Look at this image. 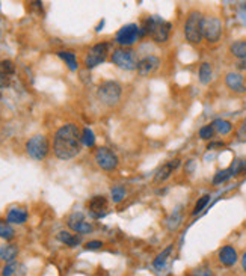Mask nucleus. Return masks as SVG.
I'll return each instance as SVG.
<instances>
[{
  "label": "nucleus",
  "instance_id": "f257e3e1",
  "mask_svg": "<svg viewBox=\"0 0 246 276\" xmlns=\"http://www.w3.org/2000/svg\"><path fill=\"white\" fill-rule=\"evenodd\" d=\"M82 150V134L76 124L62 125L53 139V153L61 160L74 159Z\"/></svg>",
  "mask_w": 246,
  "mask_h": 276
},
{
  "label": "nucleus",
  "instance_id": "f03ea898",
  "mask_svg": "<svg viewBox=\"0 0 246 276\" xmlns=\"http://www.w3.org/2000/svg\"><path fill=\"white\" fill-rule=\"evenodd\" d=\"M171 29H172V24L169 21H165L160 17H150L148 20H145L143 26L140 27V36L151 35L156 42L162 44L169 39Z\"/></svg>",
  "mask_w": 246,
  "mask_h": 276
},
{
  "label": "nucleus",
  "instance_id": "7ed1b4c3",
  "mask_svg": "<svg viewBox=\"0 0 246 276\" xmlns=\"http://www.w3.org/2000/svg\"><path fill=\"white\" fill-rule=\"evenodd\" d=\"M203 23L204 17L200 11H192L184 23V36L192 44H200L204 38L203 35Z\"/></svg>",
  "mask_w": 246,
  "mask_h": 276
},
{
  "label": "nucleus",
  "instance_id": "20e7f679",
  "mask_svg": "<svg viewBox=\"0 0 246 276\" xmlns=\"http://www.w3.org/2000/svg\"><path fill=\"white\" fill-rule=\"evenodd\" d=\"M97 97L105 106H115L120 103L123 97V88L118 82L115 80H106L103 82L99 89H97Z\"/></svg>",
  "mask_w": 246,
  "mask_h": 276
},
{
  "label": "nucleus",
  "instance_id": "39448f33",
  "mask_svg": "<svg viewBox=\"0 0 246 276\" xmlns=\"http://www.w3.org/2000/svg\"><path fill=\"white\" fill-rule=\"evenodd\" d=\"M50 144L44 134H35L26 142V153L33 160H44L48 154Z\"/></svg>",
  "mask_w": 246,
  "mask_h": 276
},
{
  "label": "nucleus",
  "instance_id": "423d86ee",
  "mask_svg": "<svg viewBox=\"0 0 246 276\" xmlns=\"http://www.w3.org/2000/svg\"><path fill=\"white\" fill-rule=\"evenodd\" d=\"M109 44L108 42H100V44H95L85 56V65L88 70H92L95 67H99L100 64H103L106 59H108V55H109Z\"/></svg>",
  "mask_w": 246,
  "mask_h": 276
},
{
  "label": "nucleus",
  "instance_id": "0eeeda50",
  "mask_svg": "<svg viewBox=\"0 0 246 276\" xmlns=\"http://www.w3.org/2000/svg\"><path fill=\"white\" fill-rule=\"evenodd\" d=\"M111 61H112L114 65H117L118 68L125 70V71H133L137 67V61H136L134 52H131V50H123V49L115 50L112 53Z\"/></svg>",
  "mask_w": 246,
  "mask_h": 276
},
{
  "label": "nucleus",
  "instance_id": "6e6552de",
  "mask_svg": "<svg viewBox=\"0 0 246 276\" xmlns=\"http://www.w3.org/2000/svg\"><path fill=\"white\" fill-rule=\"evenodd\" d=\"M203 35L209 42H218L222 35V21L218 17H204Z\"/></svg>",
  "mask_w": 246,
  "mask_h": 276
},
{
  "label": "nucleus",
  "instance_id": "1a4fd4ad",
  "mask_svg": "<svg viewBox=\"0 0 246 276\" xmlns=\"http://www.w3.org/2000/svg\"><path fill=\"white\" fill-rule=\"evenodd\" d=\"M139 36H140V29H139V26L134 24V23H131V24H125V26H123V27L118 30L115 39H117V42H118L120 45L128 47V45H133V44L139 39Z\"/></svg>",
  "mask_w": 246,
  "mask_h": 276
},
{
  "label": "nucleus",
  "instance_id": "9d476101",
  "mask_svg": "<svg viewBox=\"0 0 246 276\" xmlns=\"http://www.w3.org/2000/svg\"><path fill=\"white\" fill-rule=\"evenodd\" d=\"M95 162L105 171H115L117 166H118V163H120L117 154L112 150L106 148V147H102V148L97 150V153H95Z\"/></svg>",
  "mask_w": 246,
  "mask_h": 276
},
{
  "label": "nucleus",
  "instance_id": "9b49d317",
  "mask_svg": "<svg viewBox=\"0 0 246 276\" xmlns=\"http://www.w3.org/2000/svg\"><path fill=\"white\" fill-rule=\"evenodd\" d=\"M67 223L77 234H89L94 229L92 223H89L82 213H73V214H70L68 219H67Z\"/></svg>",
  "mask_w": 246,
  "mask_h": 276
},
{
  "label": "nucleus",
  "instance_id": "f8f14e48",
  "mask_svg": "<svg viewBox=\"0 0 246 276\" xmlns=\"http://www.w3.org/2000/svg\"><path fill=\"white\" fill-rule=\"evenodd\" d=\"M160 68V59L157 56H146L142 61L137 62L136 71L142 77H150L153 76L157 70Z\"/></svg>",
  "mask_w": 246,
  "mask_h": 276
},
{
  "label": "nucleus",
  "instance_id": "ddd939ff",
  "mask_svg": "<svg viewBox=\"0 0 246 276\" xmlns=\"http://www.w3.org/2000/svg\"><path fill=\"white\" fill-rule=\"evenodd\" d=\"M88 207H89V214L92 216V217H95V219H102V217H105L106 216V210H108V199L105 198V196H94L91 201H89V204H88Z\"/></svg>",
  "mask_w": 246,
  "mask_h": 276
},
{
  "label": "nucleus",
  "instance_id": "4468645a",
  "mask_svg": "<svg viewBox=\"0 0 246 276\" xmlns=\"http://www.w3.org/2000/svg\"><path fill=\"white\" fill-rule=\"evenodd\" d=\"M180 165H181L180 159H174V160H171V162L162 165V166L157 169L156 175H154V181H156V183H163V181H166V180L171 177V174H172L175 169L180 168Z\"/></svg>",
  "mask_w": 246,
  "mask_h": 276
},
{
  "label": "nucleus",
  "instance_id": "2eb2a0df",
  "mask_svg": "<svg viewBox=\"0 0 246 276\" xmlns=\"http://www.w3.org/2000/svg\"><path fill=\"white\" fill-rule=\"evenodd\" d=\"M218 258L221 261V264H224L225 267H231L237 263V252L233 246L227 245V246H222L219 249V254H218Z\"/></svg>",
  "mask_w": 246,
  "mask_h": 276
},
{
  "label": "nucleus",
  "instance_id": "dca6fc26",
  "mask_svg": "<svg viewBox=\"0 0 246 276\" xmlns=\"http://www.w3.org/2000/svg\"><path fill=\"white\" fill-rule=\"evenodd\" d=\"M225 83L227 86L234 92H245V80H243V76L239 74V73H228L227 77H225Z\"/></svg>",
  "mask_w": 246,
  "mask_h": 276
},
{
  "label": "nucleus",
  "instance_id": "f3484780",
  "mask_svg": "<svg viewBox=\"0 0 246 276\" xmlns=\"http://www.w3.org/2000/svg\"><path fill=\"white\" fill-rule=\"evenodd\" d=\"M27 220V211L24 208H11L6 214V222L8 223H17V225H23Z\"/></svg>",
  "mask_w": 246,
  "mask_h": 276
},
{
  "label": "nucleus",
  "instance_id": "a211bd4d",
  "mask_svg": "<svg viewBox=\"0 0 246 276\" xmlns=\"http://www.w3.org/2000/svg\"><path fill=\"white\" fill-rule=\"evenodd\" d=\"M18 255V248L15 245H3L0 248V260L8 263H14Z\"/></svg>",
  "mask_w": 246,
  "mask_h": 276
},
{
  "label": "nucleus",
  "instance_id": "6ab92c4d",
  "mask_svg": "<svg viewBox=\"0 0 246 276\" xmlns=\"http://www.w3.org/2000/svg\"><path fill=\"white\" fill-rule=\"evenodd\" d=\"M58 239H59L62 243H65L67 246H70V248H76V246L80 245V237L76 236V234H71V233H68V231H61V233L58 234Z\"/></svg>",
  "mask_w": 246,
  "mask_h": 276
},
{
  "label": "nucleus",
  "instance_id": "aec40b11",
  "mask_svg": "<svg viewBox=\"0 0 246 276\" xmlns=\"http://www.w3.org/2000/svg\"><path fill=\"white\" fill-rule=\"evenodd\" d=\"M181 220H183L181 208H175V210L172 211V214L168 217V220H166V226H168L171 231H175V229L181 225Z\"/></svg>",
  "mask_w": 246,
  "mask_h": 276
},
{
  "label": "nucleus",
  "instance_id": "412c9836",
  "mask_svg": "<svg viewBox=\"0 0 246 276\" xmlns=\"http://www.w3.org/2000/svg\"><path fill=\"white\" fill-rule=\"evenodd\" d=\"M230 52L233 56L239 58V59H246V41L243 39H239V41H234L231 45H230Z\"/></svg>",
  "mask_w": 246,
  "mask_h": 276
},
{
  "label": "nucleus",
  "instance_id": "4be33fe9",
  "mask_svg": "<svg viewBox=\"0 0 246 276\" xmlns=\"http://www.w3.org/2000/svg\"><path fill=\"white\" fill-rule=\"evenodd\" d=\"M58 56L68 65V68L71 71H76L77 70V58L73 52H58Z\"/></svg>",
  "mask_w": 246,
  "mask_h": 276
},
{
  "label": "nucleus",
  "instance_id": "5701e85b",
  "mask_svg": "<svg viewBox=\"0 0 246 276\" xmlns=\"http://www.w3.org/2000/svg\"><path fill=\"white\" fill-rule=\"evenodd\" d=\"M172 246H168L166 248V251H163L162 254H159L157 255V258L153 261V266H154V269H157V270H162V269H165V266H166V261H168V258H169V255H171V252H172Z\"/></svg>",
  "mask_w": 246,
  "mask_h": 276
},
{
  "label": "nucleus",
  "instance_id": "b1692460",
  "mask_svg": "<svg viewBox=\"0 0 246 276\" xmlns=\"http://www.w3.org/2000/svg\"><path fill=\"white\" fill-rule=\"evenodd\" d=\"M198 76H200V82H201L203 85H207V83L212 80V65L207 64V62L201 64Z\"/></svg>",
  "mask_w": 246,
  "mask_h": 276
},
{
  "label": "nucleus",
  "instance_id": "393cba45",
  "mask_svg": "<svg viewBox=\"0 0 246 276\" xmlns=\"http://www.w3.org/2000/svg\"><path fill=\"white\" fill-rule=\"evenodd\" d=\"M213 127H215V131H218L219 134H228L233 130L231 122H228L225 119H216L213 122Z\"/></svg>",
  "mask_w": 246,
  "mask_h": 276
},
{
  "label": "nucleus",
  "instance_id": "a878e982",
  "mask_svg": "<svg viewBox=\"0 0 246 276\" xmlns=\"http://www.w3.org/2000/svg\"><path fill=\"white\" fill-rule=\"evenodd\" d=\"M82 144L83 145H86V147H94L95 145V134H94V131L91 130V128H83V131H82Z\"/></svg>",
  "mask_w": 246,
  "mask_h": 276
},
{
  "label": "nucleus",
  "instance_id": "bb28decb",
  "mask_svg": "<svg viewBox=\"0 0 246 276\" xmlns=\"http://www.w3.org/2000/svg\"><path fill=\"white\" fill-rule=\"evenodd\" d=\"M111 195H112V201L118 204V202H121L124 198H125L127 190H125V187H124V186H115V187H112Z\"/></svg>",
  "mask_w": 246,
  "mask_h": 276
},
{
  "label": "nucleus",
  "instance_id": "cd10ccee",
  "mask_svg": "<svg viewBox=\"0 0 246 276\" xmlns=\"http://www.w3.org/2000/svg\"><path fill=\"white\" fill-rule=\"evenodd\" d=\"M0 237L5 239V240H11L14 237L12 226L8 222H5V220H0Z\"/></svg>",
  "mask_w": 246,
  "mask_h": 276
},
{
  "label": "nucleus",
  "instance_id": "c85d7f7f",
  "mask_svg": "<svg viewBox=\"0 0 246 276\" xmlns=\"http://www.w3.org/2000/svg\"><path fill=\"white\" fill-rule=\"evenodd\" d=\"M213 136H215V127H213V124L204 125L200 130V137L204 139V141H210V139H213Z\"/></svg>",
  "mask_w": 246,
  "mask_h": 276
},
{
  "label": "nucleus",
  "instance_id": "c756f323",
  "mask_svg": "<svg viewBox=\"0 0 246 276\" xmlns=\"http://www.w3.org/2000/svg\"><path fill=\"white\" fill-rule=\"evenodd\" d=\"M0 71H2L3 74H6V76L14 74V71H15V65H14V62H12V61H8V59L0 61Z\"/></svg>",
  "mask_w": 246,
  "mask_h": 276
},
{
  "label": "nucleus",
  "instance_id": "7c9ffc66",
  "mask_svg": "<svg viewBox=\"0 0 246 276\" xmlns=\"http://www.w3.org/2000/svg\"><path fill=\"white\" fill-rule=\"evenodd\" d=\"M231 177H233V174H231L230 168H228V169H225V171H219V172L215 175V178H213V184L224 183V181H227V180H228V178H231Z\"/></svg>",
  "mask_w": 246,
  "mask_h": 276
},
{
  "label": "nucleus",
  "instance_id": "2f4dec72",
  "mask_svg": "<svg viewBox=\"0 0 246 276\" xmlns=\"http://www.w3.org/2000/svg\"><path fill=\"white\" fill-rule=\"evenodd\" d=\"M209 201H210V195H204V196H201V198L198 199V202H196V205H195V208H193L192 214H198V213H201V211L204 210V207L209 204Z\"/></svg>",
  "mask_w": 246,
  "mask_h": 276
},
{
  "label": "nucleus",
  "instance_id": "473e14b6",
  "mask_svg": "<svg viewBox=\"0 0 246 276\" xmlns=\"http://www.w3.org/2000/svg\"><path fill=\"white\" fill-rule=\"evenodd\" d=\"M192 276H213V272L210 270V267L207 266H203V267H198L192 272Z\"/></svg>",
  "mask_w": 246,
  "mask_h": 276
},
{
  "label": "nucleus",
  "instance_id": "72a5a7b5",
  "mask_svg": "<svg viewBox=\"0 0 246 276\" xmlns=\"http://www.w3.org/2000/svg\"><path fill=\"white\" fill-rule=\"evenodd\" d=\"M17 267H18V264L14 261V263H8L6 266H5V269H3V272H2V275L3 276H12L15 273V270H17Z\"/></svg>",
  "mask_w": 246,
  "mask_h": 276
},
{
  "label": "nucleus",
  "instance_id": "f704fd0d",
  "mask_svg": "<svg viewBox=\"0 0 246 276\" xmlns=\"http://www.w3.org/2000/svg\"><path fill=\"white\" fill-rule=\"evenodd\" d=\"M102 246H103V242L94 240V242H88L86 246H85V249H88V251H97V249H102Z\"/></svg>",
  "mask_w": 246,
  "mask_h": 276
},
{
  "label": "nucleus",
  "instance_id": "c9c22d12",
  "mask_svg": "<svg viewBox=\"0 0 246 276\" xmlns=\"http://www.w3.org/2000/svg\"><path fill=\"white\" fill-rule=\"evenodd\" d=\"M237 139H239V142H246V119L240 125V128L237 130Z\"/></svg>",
  "mask_w": 246,
  "mask_h": 276
},
{
  "label": "nucleus",
  "instance_id": "e433bc0d",
  "mask_svg": "<svg viewBox=\"0 0 246 276\" xmlns=\"http://www.w3.org/2000/svg\"><path fill=\"white\" fill-rule=\"evenodd\" d=\"M9 76H6V74H3L2 71H0V89L2 88H6V86H9Z\"/></svg>",
  "mask_w": 246,
  "mask_h": 276
},
{
  "label": "nucleus",
  "instance_id": "4c0bfd02",
  "mask_svg": "<svg viewBox=\"0 0 246 276\" xmlns=\"http://www.w3.org/2000/svg\"><path fill=\"white\" fill-rule=\"evenodd\" d=\"M186 169H187V172H189V171H192V169H195V160H189V163H187Z\"/></svg>",
  "mask_w": 246,
  "mask_h": 276
},
{
  "label": "nucleus",
  "instance_id": "58836bf2",
  "mask_svg": "<svg viewBox=\"0 0 246 276\" xmlns=\"http://www.w3.org/2000/svg\"><path fill=\"white\" fill-rule=\"evenodd\" d=\"M215 147H224V144H222V142H216V144H212V145H209V150H212V148H215Z\"/></svg>",
  "mask_w": 246,
  "mask_h": 276
},
{
  "label": "nucleus",
  "instance_id": "ea45409f",
  "mask_svg": "<svg viewBox=\"0 0 246 276\" xmlns=\"http://www.w3.org/2000/svg\"><path fill=\"white\" fill-rule=\"evenodd\" d=\"M239 68H240V70H246V59L240 61V64H239Z\"/></svg>",
  "mask_w": 246,
  "mask_h": 276
},
{
  "label": "nucleus",
  "instance_id": "a19ab883",
  "mask_svg": "<svg viewBox=\"0 0 246 276\" xmlns=\"http://www.w3.org/2000/svg\"><path fill=\"white\" fill-rule=\"evenodd\" d=\"M242 267H243V270L246 272V252L243 254V257H242Z\"/></svg>",
  "mask_w": 246,
  "mask_h": 276
},
{
  "label": "nucleus",
  "instance_id": "79ce46f5",
  "mask_svg": "<svg viewBox=\"0 0 246 276\" xmlns=\"http://www.w3.org/2000/svg\"><path fill=\"white\" fill-rule=\"evenodd\" d=\"M103 24H105V20H102V21H100V24L97 26V32H100V30H102V26H103Z\"/></svg>",
  "mask_w": 246,
  "mask_h": 276
}]
</instances>
